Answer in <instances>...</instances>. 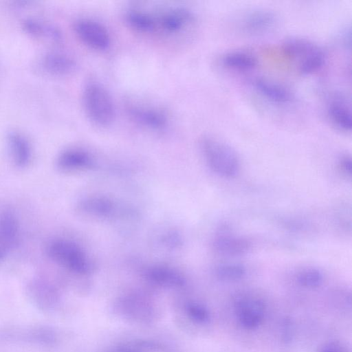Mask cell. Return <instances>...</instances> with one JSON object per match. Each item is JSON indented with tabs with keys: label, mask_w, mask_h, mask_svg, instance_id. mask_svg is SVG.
I'll list each match as a JSON object with an SVG mask.
<instances>
[{
	"label": "cell",
	"mask_w": 352,
	"mask_h": 352,
	"mask_svg": "<svg viewBox=\"0 0 352 352\" xmlns=\"http://www.w3.org/2000/svg\"><path fill=\"white\" fill-rule=\"evenodd\" d=\"M284 55L296 63L302 75H311L319 71L326 60L324 51L312 41L298 37L286 39L281 46Z\"/></svg>",
	"instance_id": "cell-1"
},
{
	"label": "cell",
	"mask_w": 352,
	"mask_h": 352,
	"mask_svg": "<svg viewBox=\"0 0 352 352\" xmlns=\"http://www.w3.org/2000/svg\"><path fill=\"white\" fill-rule=\"evenodd\" d=\"M200 148L214 173L226 178L233 177L238 173L239 159L230 146L217 138L206 136L200 141Z\"/></svg>",
	"instance_id": "cell-2"
},
{
	"label": "cell",
	"mask_w": 352,
	"mask_h": 352,
	"mask_svg": "<svg viewBox=\"0 0 352 352\" xmlns=\"http://www.w3.org/2000/svg\"><path fill=\"white\" fill-rule=\"evenodd\" d=\"M82 103L87 116L96 124L107 126L113 122L115 105L110 94L102 85L88 83L83 91Z\"/></svg>",
	"instance_id": "cell-3"
},
{
	"label": "cell",
	"mask_w": 352,
	"mask_h": 352,
	"mask_svg": "<svg viewBox=\"0 0 352 352\" xmlns=\"http://www.w3.org/2000/svg\"><path fill=\"white\" fill-rule=\"evenodd\" d=\"M120 318L138 324H150L157 318L158 309L148 296L139 293H128L119 296L113 305Z\"/></svg>",
	"instance_id": "cell-4"
},
{
	"label": "cell",
	"mask_w": 352,
	"mask_h": 352,
	"mask_svg": "<svg viewBox=\"0 0 352 352\" xmlns=\"http://www.w3.org/2000/svg\"><path fill=\"white\" fill-rule=\"evenodd\" d=\"M46 254L56 264L78 274L90 272L91 265L82 250L75 243L55 239L46 247Z\"/></svg>",
	"instance_id": "cell-5"
},
{
	"label": "cell",
	"mask_w": 352,
	"mask_h": 352,
	"mask_svg": "<svg viewBox=\"0 0 352 352\" xmlns=\"http://www.w3.org/2000/svg\"><path fill=\"white\" fill-rule=\"evenodd\" d=\"M74 30L80 41L93 50L104 51L110 45L109 32L96 21L87 18L79 19L74 23Z\"/></svg>",
	"instance_id": "cell-6"
},
{
	"label": "cell",
	"mask_w": 352,
	"mask_h": 352,
	"mask_svg": "<svg viewBox=\"0 0 352 352\" xmlns=\"http://www.w3.org/2000/svg\"><path fill=\"white\" fill-rule=\"evenodd\" d=\"M234 314L240 325L248 330L259 327L265 315V304L258 297L242 296L234 302Z\"/></svg>",
	"instance_id": "cell-7"
},
{
	"label": "cell",
	"mask_w": 352,
	"mask_h": 352,
	"mask_svg": "<svg viewBox=\"0 0 352 352\" xmlns=\"http://www.w3.org/2000/svg\"><path fill=\"white\" fill-rule=\"evenodd\" d=\"M155 32H162L168 34H177L184 30L193 21L192 12L183 7H173L162 10L159 12H151Z\"/></svg>",
	"instance_id": "cell-8"
},
{
	"label": "cell",
	"mask_w": 352,
	"mask_h": 352,
	"mask_svg": "<svg viewBox=\"0 0 352 352\" xmlns=\"http://www.w3.org/2000/svg\"><path fill=\"white\" fill-rule=\"evenodd\" d=\"M274 12L266 9H256L245 13L239 21V28L245 33L258 35L268 32L276 23Z\"/></svg>",
	"instance_id": "cell-9"
},
{
	"label": "cell",
	"mask_w": 352,
	"mask_h": 352,
	"mask_svg": "<svg viewBox=\"0 0 352 352\" xmlns=\"http://www.w3.org/2000/svg\"><path fill=\"white\" fill-rule=\"evenodd\" d=\"M130 117L138 124L152 130H162L167 126L168 118L162 109L142 104H131L127 108Z\"/></svg>",
	"instance_id": "cell-10"
},
{
	"label": "cell",
	"mask_w": 352,
	"mask_h": 352,
	"mask_svg": "<svg viewBox=\"0 0 352 352\" xmlns=\"http://www.w3.org/2000/svg\"><path fill=\"white\" fill-rule=\"evenodd\" d=\"M19 226L14 212L10 209L0 211V262L15 245Z\"/></svg>",
	"instance_id": "cell-11"
},
{
	"label": "cell",
	"mask_w": 352,
	"mask_h": 352,
	"mask_svg": "<svg viewBox=\"0 0 352 352\" xmlns=\"http://www.w3.org/2000/svg\"><path fill=\"white\" fill-rule=\"evenodd\" d=\"M40 65L47 74L54 76L68 75L76 69V62L69 54L60 50H51L41 58Z\"/></svg>",
	"instance_id": "cell-12"
},
{
	"label": "cell",
	"mask_w": 352,
	"mask_h": 352,
	"mask_svg": "<svg viewBox=\"0 0 352 352\" xmlns=\"http://www.w3.org/2000/svg\"><path fill=\"white\" fill-rule=\"evenodd\" d=\"M144 276L149 283L166 288L179 289L186 285L184 276L177 270L162 265L145 269Z\"/></svg>",
	"instance_id": "cell-13"
},
{
	"label": "cell",
	"mask_w": 352,
	"mask_h": 352,
	"mask_svg": "<svg viewBox=\"0 0 352 352\" xmlns=\"http://www.w3.org/2000/svg\"><path fill=\"white\" fill-rule=\"evenodd\" d=\"M6 142L14 164L19 168L25 167L32 158V146L27 136L17 130L7 133Z\"/></svg>",
	"instance_id": "cell-14"
},
{
	"label": "cell",
	"mask_w": 352,
	"mask_h": 352,
	"mask_svg": "<svg viewBox=\"0 0 352 352\" xmlns=\"http://www.w3.org/2000/svg\"><path fill=\"white\" fill-rule=\"evenodd\" d=\"M327 111L330 121L336 128L343 132L351 131V108L344 96L338 94L333 96L327 104Z\"/></svg>",
	"instance_id": "cell-15"
},
{
	"label": "cell",
	"mask_w": 352,
	"mask_h": 352,
	"mask_svg": "<svg viewBox=\"0 0 352 352\" xmlns=\"http://www.w3.org/2000/svg\"><path fill=\"white\" fill-rule=\"evenodd\" d=\"M253 87L259 95L272 103L285 104L292 100L290 91L274 80L258 78L253 81Z\"/></svg>",
	"instance_id": "cell-16"
},
{
	"label": "cell",
	"mask_w": 352,
	"mask_h": 352,
	"mask_svg": "<svg viewBox=\"0 0 352 352\" xmlns=\"http://www.w3.org/2000/svg\"><path fill=\"white\" fill-rule=\"evenodd\" d=\"M56 164L61 170L72 171L91 168L94 160L87 151L72 148L60 152L56 159Z\"/></svg>",
	"instance_id": "cell-17"
},
{
	"label": "cell",
	"mask_w": 352,
	"mask_h": 352,
	"mask_svg": "<svg viewBox=\"0 0 352 352\" xmlns=\"http://www.w3.org/2000/svg\"><path fill=\"white\" fill-rule=\"evenodd\" d=\"M23 30L29 35L54 43L62 39L59 29L54 25L36 17H27L21 21Z\"/></svg>",
	"instance_id": "cell-18"
},
{
	"label": "cell",
	"mask_w": 352,
	"mask_h": 352,
	"mask_svg": "<svg viewBox=\"0 0 352 352\" xmlns=\"http://www.w3.org/2000/svg\"><path fill=\"white\" fill-rule=\"evenodd\" d=\"M213 246L220 254L238 256L248 253L252 243L248 239L241 236H221L214 240Z\"/></svg>",
	"instance_id": "cell-19"
},
{
	"label": "cell",
	"mask_w": 352,
	"mask_h": 352,
	"mask_svg": "<svg viewBox=\"0 0 352 352\" xmlns=\"http://www.w3.org/2000/svg\"><path fill=\"white\" fill-rule=\"evenodd\" d=\"M78 209L82 213L96 217H109L116 211L114 203L104 197H91L81 200Z\"/></svg>",
	"instance_id": "cell-20"
},
{
	"label": "cell",
	"mask_w": 352,
	"mask_h": 352,
	"mask_svg": "<svg viewBox=\"0 0 352 352\" xmlns=\"http://www.w3.org/2000/svg\"><path fill=\"white\" fill-rule=\"evenodd\" d=\"M225 67L239 72L250 71L255 68L258 60L256 56L245 51H231L225 54L221 58Z\"/></svg>",
	"instance_id": "cell-21"
},
{
	"label": "cell",
	"mask_w": 352,
	"mask_h": 352,
	"mask_svg": "<svg viewBox=\"0 0 352 352\" xmlns=\"http://www.w3.org/2000/svg\"><path fill=\"white\" fill-rule=\"evenodd\" d=\"M128 24L138 32L142 33H154L155 27L151 12L146 10L131 9L126 14Z\"/></svg>",
	"instance_id": "cell-22"
},
{
	"label": "cell",
	"mask_w": 352,
	"mask_h": 352,
	"mask_svg": "<svg viewBox=\"0 0 352 352\" xmlns=\"http://www.w3.org/2000/svg\"><path fill=\"white\" fill-rule=\"evenodd\" d=\"M184 313L188 318L198 324H208L211 318L209 309L201 302L190 300L185 303Z\"/></svg>",
	"instance_id": "cell-23"
},
{
	"label": "cell",
	"mask_w": 352,
	"mask_h": 352,
	"mask_svg": "<svg viewBox=\"0 0 352 352\" xmlns=\"http://www.w3.org/2000/svg\"><path fill=\"white\" fill-rule=\"evenodd\" d=\"M139 352H176L170 345L152 339H135L127 342Z\"/></svg>",
	"instance_id": "cell-24"
},
{
	"label": "cell",
	"mask_w": 352,
	"mask_h": 352,
	"mask_svg": "<svg viewBox=\"0 0 352 352\" xmlns=\"http://www.w3.org/2000/svg\"><path fill=\"white\" fill-rule=\"evenodd\" d=\"M246 274L245 267L241 264L226 263L219 265L215 270L217 277L224 281H236Z\"/></svg>",
	"instance_id": "cell-25"
},
{
	"label": "cell",
	"mask_w": 352,
	"mask_h": 352,
	"mask_svg": "<svg viewBox=\"0 0 352 352\" xmlns=\"http://www.w3.org/2000/svg\"><path fill=\"white\" fill-rule=\"evenodd\" d=\"M322 272L316 268H308L301 271L297 276V281L301 286L307 288H316L323 282Z\"/></svg>",
	"instance_id": "cell-26"
},
{
	"label": "cell",
	"mask_w": 352,
	"mask_h": 352,
	"mask_svg": "<svg viewBox=\"0 0 352 352\" xmlns=\"http://www.w3.org/2000/svg\"><path fill=\"white\" fill-rule=\"evenodd\" d=\"M339 168L344 175L350 177L352 168L351 157L346 155L343 156L339 162Z\"/></svg>",
	"instance_id": "cell-27"
},
{
	"label": "cell",
	"mask_w": 352,
	"mask_h": 352,
	"mask_svg": "<svg viewBox=\"0 0 352 352\" xmlns=\"http://www.w3.org/2000/svg\"><path fill=\"white\" fill-rule=\"evenodd\" d=\"M319 352H349L342 344L338 342H329L324 344Z\"/></svg>",
	"instance_id": "cell-28"
},
{
	"label": "cell",
	"mask_w": 352,
	"mask_h": 352,
	"mask_svg": "<svg viewBox=\"0 0 352 352\" xmlns=\"http://www.w3.org/2000/svg\"><path fill=\"white\" fill-rule=\"evenodd\" d=\"M107 352H139L133 347H132L130 344L127 343V342L121 343L116 346L113 347L109 349Z\"/></svg>",
	"instance_id": "cell-29"
}]
</instances>
